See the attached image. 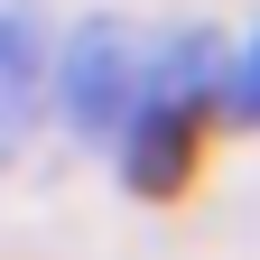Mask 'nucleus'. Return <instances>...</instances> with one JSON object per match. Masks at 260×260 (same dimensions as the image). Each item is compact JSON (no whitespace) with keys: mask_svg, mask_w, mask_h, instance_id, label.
<instances>
[{"mask_svg":"<svg viewBox=\"0 0 260 260\" xmlns=\"http://www.w3.org/2000/svg\"><path fill=\"white\" fill-rule=\"evenodd\" d=\"M140 56H149V28H130L121 10H93L47 47V112L65 121L75 149L121 140L130 103H140Z\"/></svg>","mask_w":260,"mask_h":260,"instance_id":"nucleus-1","label":"nucleus"},{"mask_svg":"<svg viewBox=\"0 0 260 260\" xmlns=\"http://www.w3.org/2000/svg\"><path fill=\"white\" fill-rule=\"evenodd\" d=\"M47 47H56V28L28 10V0H0V168L38 140V121H47Z\"/></svg>","mask_w":260,"mask_h":260,"instance_id":"nucleus-2","label":"nucleus"},{"mask_svg":"<svg viewBox=\"0 0 260 260\" xmlns=\"http://www.w3.org/2000/svg\"><path fill=\"white\" fill-rule=\"evenodd\" d=\"M223 112H233V130H260V19H251V38L223 56Z\"/></svg>","mask_w":260,"mask_h":260,"instance_id":"nucleus-3","label":"nucleus"}]
</instances>
